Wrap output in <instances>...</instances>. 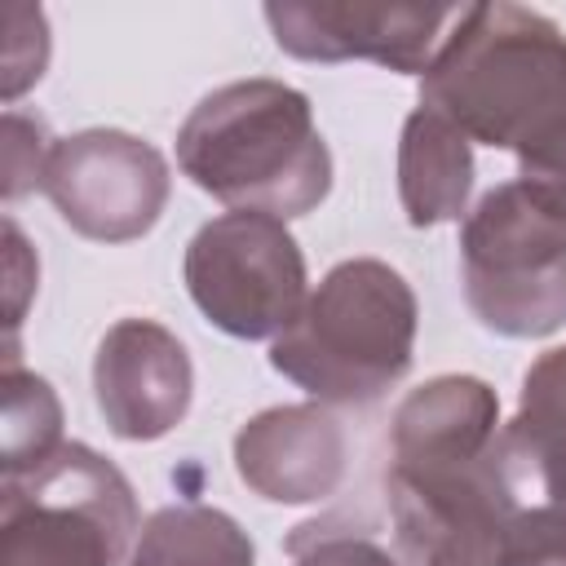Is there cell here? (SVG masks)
I'll list each match as a JSON object with an SVG mask.
<instances>
[{"instance_id": "6da1fadb", "label": "cell", "mask_w": 566, "mask_h": 566, "mask_svg": "<svg viewBox=\"0 0 566 566\" xmlns=\"http://www.w3.org/2000/svg\"><path fill=\"white\" fill-rule=\"evenodd\" d=\"M420 106L517 159L566 128V35L526 4H464L420 75Z\"/></svg>"}, {"instance_id": "7a4b0ae2", "label": "cell", "mask_w": 566, "mask_h": 566, "mask_svg": "<svg viewBox=\"0 0 566 566\" xmlns=\"http://www.w3.org/2000/svg\"><path fill=\"white\" fill-rule=\"evenodd\" d=\"M181 172L234 212L305 217L332 190V150L314 106L283 80L212 88L177 128Z\"/></svg>"}, {"instance_id": "3957f363", "label": "cell", "mask_w": 566, "mask_h": 566, "mask_svg": "<svg viewBox=\"0 0 566 566\" xmlns=\"http://www.w3.org/2000/svg\"><path fill=\"white\" fill-rule=\"evenodd\" d=\"M416 318L411 283L376 256H354L332 265L296 323L274 336L270 367L318 402L363 407L411 371Z\"/></svg>"}, {"instance_id": "277c9868", "label": "cell", "mask_w": 566, "mask_h": 566, "mask_svg": "<svg viewBox=\"0 0 566 566\" xmlns=\"http://www.w3.org/2000/svg\"><path fill=\"white\" fill-rule=\"evenodd\" d=\"M142 517L133 482L93 447L62 442L0 491V566H119Z\"/></svg>"}, {"instance_id": "5b68a950", "label": "cell", "mask_w": 566, "mask_h": 566, "mask_svg": "<svg viewBox=\"0 0 566 566\" xmlns=\"http://www.w3.org/2000/svg\"><path fill=\"white\" fill-rule=\"evenodd\" d=\"M464 301L473 318L509 340L566 327V226L517 181L478 199L460 226Z\"/></svg>"}, {"instance_id": "8992f818", "label": "cell", "mask_w": 566, "mask_h": 566, "mask_svg": "<svg viewBox=\"0 0 566 566\" xmlns=\"http://www.w3.org/2000/svg\"><path fill=\"white\" fill-rule=\"evenodd\" d=\"M186 287L199 314L239 340L283 336L305 305V256L265 212H226L186 248Z\"/></svg>"}, {"instance_id": "52a82bcc", "label": "cell", "mask_w": 566, "mask_h": 566, "mask_svg": "<svg viewBox=\"0 0 566 566\" xmlns=\"http://www.w3.org/2000/svg\"><path fill=\"white\" fill-rule=\"evenodd\" d=\"M491 447L389 460L385 491L402 566H495L500 486Z\"/></svg>"}, {"instance_id": "ba28073f", "label": "cell", "mask_w": 566, "mask_h": 566, "mask_svg": "<svg viewBox=\"0 0 566 566\" xmlns=\"http://www.w3.org/2000/svg\"><path fill=\"white\" fill-rule=\"evenodd\" d=\"M40 190L75 234L128 243L159 221L172 177L150 142L124 128H84L53 142Z\"/></svg>"}, {"instance_id": "9c48e42d", "label": "cell", "mask_w": 566, "mask_h": 566, "mask_svg": "<svg viewBox=\"0 0 566 566\" xmlns=\"http://www.w3.org/2000/svg\"><path fill=\"white\" fill-rule=\"evenodd\" d=\"M464 4H349L283 0L265 4L274 44L301 62L371 57L402 75H424Z\"/></svg>"}, {"instance_id": "30bf717a", "label": "cell", "mask_w": 566, "mask_h": 566, "mask_svg": "<svg viewBox=\"0 0 566 566\" xmlns=\"http://www.w3.org/2000/svg\"><path fill=\"white\" fill-rule=\"evenodd\" d=\"M93 394L115 438L155 442L186 420L195 367L164 323L119 318L93 354Z\"/></svg>"}, {"instance_id": "8fae6325", "label": "cell", "mask_w": 566, "mask_h": 566, "mask_svg": "<svg viewBox=\"0 0 566 566\" xmlns=\"http://www.w3.org/2000/svg\"><path fill=\"white\" fill-rule=\"evenodd\" d=\"M345 424L323 402L256 411L234 433V469L270 504H314L336 495L345 478Z\"/></svg>"}, {"instance_id": "7c38bea8", "label": "cell", "mask_w": 566, "mask_h": 566, "mask_svg": "<svg viewBox=\"0 0 566 566\" xmlns=\"http://www.w3.org/2000/svg\"><path fill=\"white\" fill-rule=\"evenodd\" d=\"M500 486L495 566H566V486L509 433L491 447Z\"/></svg>"}, {"instance_id": "4fadbf2b", "label": "cell", "mask_w": 566, "mask_h": 566, "mask_svg": "<svg viewBox=\"0 0 566 566\" xmlns=\"http://www.w3.org/2000/svg\"><path fill=\"white\" fill-rule=\"evenodd\" d=\"M500 398L478 376H433L411 389L389 424V460L473 455L495 442Z\"/></svg>"}, {"instance_id": "5bb4252c", "label": "cell", "mask_w": 566, "mask_h": 566, "mask_svg": "<svg viewBox=\"0 0 566 566\" xmlns=\"http://www.w3.org/2000/svg\"><path fill=\"white\" fill-rule=\"evenodd\" d=\"M473 190V142L429 106H416L398 137V199L411 226L460 221Z\"/></svg>"}, {"instance_id": "9a60e30c", "label": "cell", "mask_w": 566, "mask_h": 566, "mask_svg": "<svg viewBox=\"0 0 566 566\" xmlns=\"http://www.w3.org/2000/svg\"><path fill=\"white\" fill-rule=\"evenodd\" d=\"M128 566H256V548L230 513L186 500L146 517Z\"/></svg>"}, {"instance_id": "2e32d148", "label": "cell", "mask_w": 566, "mask_h": 566, "mask_svg": "<svg viewBox=\"0 0 566 566\" xmlns=\"http://www.w3.org/2000/svg\"><path fill=\"white\" fill-rule=\"evenodd\" d=\"M4 424H0V469L4 478L31 473L62 447V402L53 385L18 363H4Z\"/></svg>"}, {"instance_id": "e0dca14e", "label": "cell", "mask_w": 566, "mask_h": 566, "mask_svg": "<svg viewBox=\"0 0 566 566\" xmlns=\"http://www.w3.org/2000/svg\"><path fill=\"white\" fill-rule=\"evenodd\" d=\"M509 433L566 486V345L544 349L526 367Z\"/></svg>"}, {"instance_id": "ac0fdd59", "label": "cell", "mask_w": 566, "mask_h": 566, "mask_svg": "<svg viewBox=\"0 0 566 566\" xmlns=\"http://www.w3.org/2000/svg\"><path fill=\"white\" fill-rule=\"evenodd\" d=\"M292 566H402L371 535L336 522H305L287 539Z\"/></svg>"}, {"instance_id": "d6986e66", "label": "cell", "mask_w": 566, "mask_h": 566, "mask_svg": "<svg viewBox=\"0 0 566 566\" xmlns=\"http://www.w3.org/2000/svg\"><path fill=\"white\" fill-rule=\"evenodd\" d=\"M4 27H9V35H4V102H18L44 75L49 27H44V13L31 4H9Z\"/></svg>"}, {"instance_id": "ffe728a7", "label": "cell", "mask_w": 566, "mask_h": 566, "mask_svg": "<svg viewBox=\"0 0 566 566\" xmlns=\"http://www.w3.org/2000/svg\"><path fill=\"white\" fill-rule=\"evenodd\" d=\"M49 155H53L49 128L9 106L4 111V199H18L31 186H44Z\"/></svg>"}, {"instance_id": "44dd1931", "label": "cell", "mask_w": 566, "mask_h": 566, "mask_svg": "<svg viewBox=\"0 0 566 566\" xmlns=\"http://www.w3.org/2000/svg\"><path fill=\"white\" fill-rule=\"evenodd\" d=\"M517 186L566 226V128L517 159Z\"/></svg>"}, {"instance_id": "7402d4cb", "label": "cell", "mask_w": 566, "mask_h": 566, "mask_svg": "<svg viewBox=\"0 0 566 566\" xmlns=\"http://www.w3.org/2000/svg\"><path fill=\"white\" fill-rule=\"evenodd\" d=\"M35 256L22 239V230L13 221H4V283H9V345L18 336V323H22V310H27V292L35 287Z\"/></svg>"}]
</instances>
